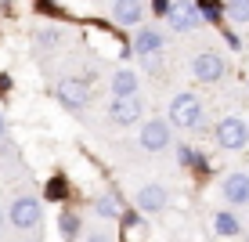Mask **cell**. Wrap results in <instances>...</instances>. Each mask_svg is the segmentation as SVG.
I'll use <instances>...</instances> for the list:
<instances>
[{"label":"cell","instance_id":"7c38bea8","mask_svg":"<svg viewBox=\"0 0 249 242\" xmlns=\"http://www.w3.org/2000/svg\"><path fill=\"white\" fill-rule=\"evenodd\" d=\"M90 210L98 213L101 221H116L119 213H123V203H119L112 192H101V195H94V199H90Z\"/></svg>","mask_w":249,"mask_h":242},{"label":"cell","instance_id":"5b68a950","mask_svg":"<svg viewBox=\"0 0 249 242\" xmlns=\"http://www.w3.org/2000/svg\"><path fill=\"white\" fill-rule=\"evenodd\" d=\"M170 137H174V127L166 119H148L141 127V134H137V141H141L144 152H162V149H170Z\"/></svg>","mask_w":249,"mask_h":242},{"label":"cell","instance_id":"4fadbf2b","mask_svg":"<svg viewBox=\"0 0 249 242\" xmlns=\"http://www.w3.org/2000/svg\"><path fill=\"white\" fill-rule=\"evenodd\" d=\"M162 44H166V40H162V33H156V29H141V33L134 37V51H137V58H144V55H159Z\"/></svg>","mask_w":249,"mask_h":242},{"label":"cell","instance_id":"d4e9b609","mask_svg":"<svg viewBox=\"0 0 249 242\" xmlns=\"http://www.w3.org/2000/svg\"><path fill=\"white\" fill-rule=\"evenodd\" d=\"M4 4H11V0H4Z\"/></svg>","mask_w":249,"mask_h":242},{"label":"cell","instance_id":"cb8c5ba5","mask_svg":"<svg viewBox=\"0 0 249 242\" xmlns=\"http://www.w3.org/2000/svg\"><path fill=\"white\" fill-rule=\"evenodd\" d=\"M18 242H36V239H18Z\"/></svg>","mask_w":249,"mask_h":242},{"label":"cell","instance_id":"2e32d148","mask_svg":"<svg viewBox=\"0 0 249 242\" xmlns=\"http://www.w3.org/2000/svg\"><path fill=\"white\" fill-rule=\"evenodd\" d=\"M224 15L231 22H249V0H228Z\"/></svg>","mask_w":249,"mask_h":242},{"label":"cell","instance_id":"7a4b0ae2","mask_svg":"<svg viewBox=\"0 0 249 242\" xmlns=\"http://www.w3.org/2000/svg\"><path fill=\"white\" fill-rule=\"evenodd\" d=\"M40 221H44V203L36 195H18L7 206V224L18 231H36Z\"/></svg>","mask_w":249,"mask_h":242},{"label":"cell","instance_id":"484cf974","mask_svg":"<svg viewBox=\"0 0 249 242\" xmlns=\"http://www.w3.org/2000/svg\"><path fill=\"white\" fill-rule=\"evenodd\" d=\"M246 242H249V235H246Z\"/></svg>","mask_w":249,"mask_h":242},{"label":"cell","instance_id":"6da1fadb","mask_svg":"<svg viewBox=\"0 0 249 242\" xmlns=\"http://www.w3.org/2000/svg\"><path fill=\"white\" fill-rule=\"evenodd\" d=\"M170 127H177V130H202V101L195 98V94H177L174 101H170V116H166Z\"/></svg>","mask_w":249,"mask_h":242},{"label":"cell","instance_id":"ac0fdd59","mask_svg":"<svg viewBox=\"0 0 249 242\" xmlns=\"http://www.w3.org/2000/svg\"><path fill=\"white\" fill-rule=\"evenodd\" d=\"M76 228H80V224H76L72 213H62V221H58V231H62L65 239H76Z\"/></svg>","mask_w":249,"mask_h":242},{"label":"cell","instance_id":"7402d4cb","mask_svg":"<svg viewBox=\"0 0 249 242\" xmlns=\"http://www.w3.org/2000/svg\"><path fill=\"white\" fill-rule=\"evenodd\" d=\"M166 7H170L166 0H156V15H166Z\"/></svg>","mask_w":249,"mask_h":242},{"label":"cell","instance_id":"8992f818","mask_svg":"<svg viewBox=\"0 0 249 242\" xmlns=\"http://www.w3.org/2000/svg\"><path fill=\"white\" fill-rule=\"evenodd\" d=\"M134 203H137V213H159V210H166L170 192L159 185V181H148V185H141V188H137Z\"/></svg>","mask_w":249,"mask_h":242},{"label":"cell","instance_id":"ba28073f","mask_svg":"<svg viewBox=\"0 0 249 242\" xmlns=\"http://www.w3.org/2000/svg\"><path fill=\"white\" fill-rule=\"evenodd\" d=\"M141 101H137V94L130 98H112V105H108V119H112L116 127H134L141 123Z\"/></svg>","mask_w":249,"mask_h":242},{"label":"cell","instance_id":"ffe728a7","mask_svg":"<svg viewBox=\"0 0 249 242\" xmlns=\"http://www.w3.org/2000/svg\"><path fill=\"white\" fill-rule=\"evenodd\" d=\"M58 40H62V33H58V29H44V33H40V44H44V47L58 44Z\"/></svg>","mask_w":249,"mask_h":242},{"label":"cell","instance_id":"44dd1931","mask_svg":"<svg viewBox=\"0 0 249 242\" xmlns=\"http://www.w3.org/2000/svg\"><path fill=\"white\" fill-rule=\"evenodd\" d=\"M7 137V119H4V112H0V141Z\"/></svg>","mask_w":249,"mask_h":242},{"label":"cell","instance_id":"9a60e30c","mask_svg":"<svg viewBox=\"0 0 249 242\" xmlns=\"http://www.w3.org/2000/svg\"><path fill=\"white\" fill-rule=\"evenodd\" d=\"M213 228H217V235H228V239L242 235V221H238L231 210H220V213H213Z\"/></svg>","mask_w":249,"mask_h":242},{"label":"cell","instance_id":"8fae6325","mask_svg":"<svg viewBox=\"0 0 249 242\" xmlns=\"http://www.w3.org/2000/svg\"><path fill=\"white\" fill-rule=\"evenodd\" d=\"M112 15H116L119 25H141L144 4H141V0H116V4H112Z\"/></svg>","mask_w":249,"mask_h":242},{"label":"cell","instance_id":"3957f363","mask_svg":"<svg viewBox=\"0 0 249 242\" xmlns=\"http://www.w3.org/2000/svg\"><path fill=\"white\" fill-rule=\"evenodd\" d=\"M192 76L199 83H220L228 76L224 55H217V51H199V55L192 58Z\"/></svg>","mask_w":249,"mask_h":242},{"label":"cell","instance_id":"277c9868","mask_svg":"<svg viewBox=\"0 0 249 242\" xmlns=\"http://www.w3.org/2000/svg\"><path fill=\"white\" fill-rule=\"evenodd\" d=\"M213 137H217V145L228 149V152L246 149V145H249V123L238 119V116H228V119H220V123L213 127Z\"/></svg>","mask_w":249,"mask_h":242},{"label":"cell","instance_id":"9c48e42d","mask_svg":"<svg viewBox=\"0 0 249 242\" xmlns=\"http://www.w3.org/2000/svg\"><path fill=\"white\" fill-rule=\"evenodd\" d=\"M166 19H170V25H174L177 33H192V29H199L202 15H199V7H195V4H188V0H177V4L166 7Z\"/></svg>","mask_w":249,"mask_h":242},{"label":"cell","instance_id":"30bf717a","mask_svg":"<svg viewBox=\"0 0 249 242\" xmlns=\"http://www.w3.org/2000/svg\"><path fill=\"white\" fill-rule=\"evenodd\" d=\"M220 192H224V199L231 206H249V174H228L224 181H220Z\"/></svg>","mask_w":249,"mask_h":242},{"label":"cell","instance_id":"52a82bcc","mask_svg":"<svg viewBox=\"0 0 249 242\" xmlns=\"http://www.w3.org/2000/svg\"><path fill=\"white\" fill-rule=\"evenodd\" d=\"M54 94H58V101H62L65 109H83V105L90 101L87 80H76V76H65V80L54 87Z\"/></svg>","mask_w":249,"mask_h":242},{"label":"cell","instance_id":"603a6c76","mask_svg":"<svg viewBox=\"0 0 249 242\" xmlns=\"http://www.w3.org/2000/svg\"><path fill=\"white\" fill-rule=\"evenodd\" d=\"M0 228H4V210H0Z\"/></svg>","mask_w":249,"mask_h":242},{"label":"cell","instance_id":"d6986e66","mask_svg":"<svg viewBox=\"0 0 249 242\" xmlns=\"http://www.w3.org/2000/svg\"><path fill=\"white\" fill-rule=\"evenodd\" d=\"M83 242H116V235H112L108 228H90V231H87V239H83Z\"/></svg>","mask_w":249,"mask_h":242},{"label":"cell","instance_id":"e0dca14e","mask_svg":"<svg viewBox=\"0 0 249 242\" xmlns=\"http://www.w3.org/2000/svg\"><path fill=\"white\" fill-rule=\"evenodd\" d=\"M195 7H199V15H206L210 22H220V15H224V11H220V4H217V0H199Z\"/></svg>","mask_w":249,"mask_h":242},{"label":"cell","instance_id":"5bb4252c","mask_svg":"<svg viewBox=\"0 0 249 242\" xmlns=\"http://www.w3.org/2000/svg\"><path fill=\"white\" fill-rule=\"evenodd\" d=\"M112 94H116V98H130V94H137V73H134V69H116V73H112Z\"/></svg>","mask_w":249,"mask_h":242}]
</instances>
